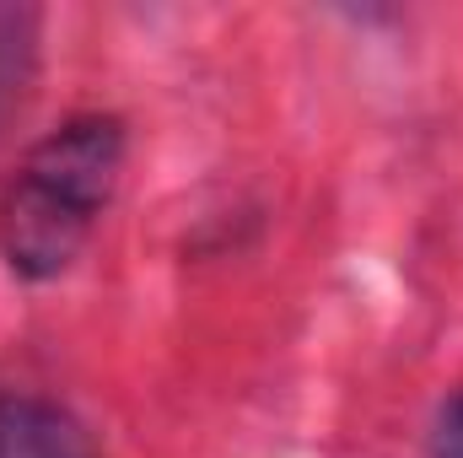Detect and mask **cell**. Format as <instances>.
I'll use <instances>...</instances> for the list:
<instances>
[{"mask_svg": "<svg viewBox=\"0 0 463 458\" xmlns=\"http://www.w3.org/2000/svg\"><path fill=\"white\" fill-rule=\"evenodd\" d=\"M118 167H124L118 119L87 114L43 135L0 200V248L11 270L27 281L60 275L81 253L103 205L114 200Z\"/></svg>", "mask_w": 463, "mask_h": 458, "instance_id": "6da1fadb", "label": "cell"}, {"mask_svg": "<svg viewBox=\"0 0 463 458\" xmlns=\"http://www.w3.org/2000/svg\"><path fill=\"white\" fill-rule=\"evenodd\" d=\"M0 458H92L81 426L43 399H0Z\"/></svg>", "mask_w": 463, "mask_h": 458, "instance_id": "7a4b0ae2", "label": "cell"}, {"mask_svg": "<svg viewBox=\"0 0 463 458\" xmlns=\"http://www.w3.org/2000/svg\"><path fill=\"white\" fill-rule=\"evenodd\" d=\"M33 54H38V11L0 5V119L22 103L33 81Z\"/></svg>", "mask_w": 463, "mask_h": 458, "instance_id": "3957f363", "label": "cell"}, {"mask_svg": "<svg viewBox=\"0 0 463 458\" xmlns=\"http://www.w3.org/2000/svg\"><path fill=\"white\" fill-rule=\"evenodd\" d=\"M431 458H463V394H453L437 415V432H431Z\"/></svg>", "mask_w": 463, "mask_h": 458, "instance_id": "277c9868", "label": "cell"}]
</instances>
